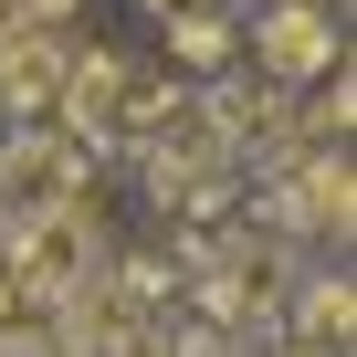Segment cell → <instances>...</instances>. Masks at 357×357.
I'll list each match as a JSON object with an SVG mask.
<instances>
[{
  "mask_svg": "<svg viewBox=\"0 0 357 357\" xmlns=\"http://www.w3.org/2000/svg\"><path fill=\"white\" fill-rule=\"evenodd\" d=\"M347 326H357V294H347V273H315V284H305V305H294V347H326V357H347Z\"/></svg>",
  "mask_w": 357,
  "mask_h": 357,
  "instance_id": "obj_4",
  "label": "cell"
},
{
  "mask_svg": "<svg viewBox=\"0 0 357 357\" xmlns=\"http://www.w3.org/2000/svg\"><path fill=\"white\" fill-rule=\"evenodd\" d=\"M147 11H158V22H178V11H200V0H147Z\"/></svg>",
  "mask_w": 357,
  "mask_h": 357,
  "instance_id": "obj_8",
  "label": "cell"
},
{
  "mask_svg": "<svg viewBox=\"0 0 357 357\" xmlns=\"http://www.w3.org/2000/svg\"><path fill=\"white\" fill-rule=\"evenodd\" d=\"M0 43H22V11H11V0H0Z\"/></svg>",
  "mask_w": 357,
  "mask_h": 357,
  "instance_id": "obj_9",
  "label": "cell"
},
{
  "mask_svg": "<svg viewBox=\"0 0 357 357\" xmlns=\"http://www.w3.org/2000/svg\"><path fill=\"white\" fill-rule=\"evenodd\" d=\"M168 53H178V63H221V53H231V22L200 0V11H178V22H168Z\"/></svg>",
  "mask_w": 357,
  "mask_h": 357,
  "instance_id": "obj_6",
  "label": "cell"
},
{
  "mask_svg": "<svg viewBox=\"0 0 357 357\" xmlns=\"http://www.w3.org/2000/svg\"><path fill=\"white\" fill-rule=\"evenodd\" d=\"M305 231L315 242H347V158H305Z\"/></svg>",
  "mask_w": 357,
  "mask_h": 357,
  "instance_id": "obj_5",
  "label": "cell"
},
{
  "mask_svg": "<svg viewBox=\"0 0 357 357\" xmlns=\"http://www.w3.org/2000/svg\"><path fill=\"white\" fill-rule=\"evenodd\" d=\"M63 43L53 32H22V43H0V116H53V95H63Z\"/></svg>",
  "mask_w": 357,
  "mask_h": 357,
  "instance_id": "obj_2",
  "label": "cell"
},
{
  "mask_svg": "<svg viewBox=\"0 0 357 357\" xmlns=\"http://www.w3.org/2000/svg\"><path fill=\"white\" fill-rule=\"evenodd\" d=\"M11 11H22V32H53V22H74V11H84V0H11Z\"/></svg>",
  "mask_w": 357,
  "mask_h": 357,
  "instance_id": "obj_7",
  "label": "cell"
},
{
  "mask_svg": "<svg viewBox=\"0 0 357 357\" xmlns=\"http://www.w3.org/2000/svg\"><path fill=\"white\" fill-rule=\"evenodd\" d=\"M294 357H326V347H294Z\"/></svg>",
  "mask_w": 357,
  "mask_h": 357,
  "instance_id": "obj_10",
  "label": "cell"
},
{
  "mask_svg": "<svg viewBox=\"0 0 357 357\" xmlns=\"http://www.w3.org/2000/svg\"><path fill=\"white\" fill-rule=\"evenodd\" d=\"M252 53H263V74H273V84H326V74H347L326 0H284V11L252 32Z\"/></svg>",
  "mask_w": 357,
  "mask_h": 357,
  "instance_id": "obj_1",
  "label": "cell"
},
{
  "mask_svg": "<svg viewBox=\"0 0 357 357\" xmlns=\"http://www.w3.org/2000/svg\"><path fill=\"white\" fill-rule=\"evenodd\" d=\"M116 105H126V53H74L53 116H63V126H116Z\"/></svg>",
  "mask_w": 357,
  "mask_h": 357,
  "instance_id": "obj_3",
  "label": "cell"
}]
</instances>
